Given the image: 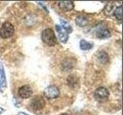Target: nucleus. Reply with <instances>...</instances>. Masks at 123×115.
Masks as SVG:
<instances>
[{"label":"nucleus","mask_w":123,"mask_h":115,"mask_svg":"<svg viewBox=\"0 0 123 115\" xmlns=\"http://www.w3.org/2000/svg\"><path fill=\"white\" fill-rule=\"evenodd\" d=\"M42 41L48 46H54L56 44V35L52 29H45L41 33Z\"/></svg>","instance_id":"f257e3e1"},{"label":"nucleus","mask_w":123,"mask_h":115,"mask_svg":"<svg viewBox=\"0 0 123 115\" xmlns=\"http://www.w3.org/2000/svg\"><path fill=\"white\" fill-rule=\"evenodd\" d=\"M14 33V27L10 22H5L0 28V36L2 38H9Z\"/></svg>","instance_id":"f03ea898"},{"label":"nucleus","mask_w":123,"mask_h":115,"mask_svg":"<svg viewBox=\"0 0 123 115\" xmlns=\"http://www.w3.org/2000/svg\"><path fill=\"white\" fill-rule=\"evenodd\" d=\"M43 93L47 99H55V98L59 97L60 90L56 85H49L44 89Z\"/></svg>","instance_id":"7ed1b4c3"},{"label":"nucleus","mask_w":123,"mask_h":115,"mask_svg":"<svg viewBox=\"0 0 123 115\" xmlns=\"http://www.w3.org/2000/svg\"><path fill=\"white\" fill-rule=\"evenodd\" d=\"M109 95H110V93H109L108 89L105 87H98L94 91V98L99 102L106 101L109 98Z\"/></svg>","instance_id":"20e7f679"},{"label":"nucleus","mask_w":123,"mask_h":115,"mask_svg":"<svg viewBox=\"0 0 123 115\" xmlns=\"http://www.w3.org/2000/svg\"><path fill=\"white\" fill-rule=\"evenodd\" d=\"M44 105H45V101L43 100V98H42L41 96H37V97H35V98L32 100L31 104H30L31 108H32L33 110H35V111L42 109V108L44 107Z\"/></svg>","instance_id":"39448f33"},{"label":"nucleus","mask_w":123,"mask_h":115,"mask_svg":"<svg viewBox=\"0 0 123 115\" xmlns=\"http://www.w3.org/2000/svg\"><path fill=\"white\" fill-rule=\"evenodd\" d=\"M32 94H33V91H32L31 87L28 86V85L21 86L18 89V95L21 99H28L32 96Z\"/></svg>","instance_id":"423d86ee"},{"label":"nucleus","mask_w":123,"mask_h":115,"mask_svg":"<svg viewBox=\"0 0 123 115\" xmlns=\"http://www.w3.org/2000/svg\"><path fill=\"white\" fill-rule=\"evenodd\" d=\"M95 35L100 38V39H105V38H108L111 36V33L109 31V29L105 28L104 26H101L99 29L96 30V33H95Z\"/></svg>","instance_id":"0eeeda50"},{"label":"nucleus","mask_w":123,"mask_h":115,"mask_svg":"<svg viewBox=\"0 0 123 115\" xmlns=\"http://www.w3.org/2000/svg\"><path fill=\"white\" fill-rule=\"evenodd\" d=\"M56 31L58 33V36H59V39L61 40L62 43H65L68 39V34L60 26V25H56Z\"/></svg>","instance_id":"6e6552de"},{"label":"nucleus","mask_w":123,"mask_h":115,"mask_svg":"<svg viewBox=\"0 0 123 115\" xmlns=\"http://www.w3.org/2000/svg\"><path fill=\"white\" fill-rule=\"evenodd\" d=\"M59 8L62 11H71L73 8H74V3L72 1H61V2H58L57 3Z\"/></svg>","instance_id":"1a4fd4ad"},{"label":"nucleus","mask_w":123,"mask_h":115,"mask_svg":"<svg viewBox=\"0 0 123 115\" xmlns=\"http://www.w3.org/2000/svg\"><path fill=\"white\" fill-rule=\"evenodd\" d=\"M96 58H97L98 61H99V62H101V63H103V64L108 63V62H109V60H110L109 55H108L105 51H100V52H98V53H97V55H96Z\"/></svg>","instance_id":"9d476101"},{"label":"nucleus","mask_w":123,"mask_h":115,"mask_svg":"<svg viewBox=\"0 0 123 115\" xmlns=\"http://www.w3.org/2000/svg\"><path fill=\"white\" fill-rule=\"evenodd\" d=\"M66 81H67L68 86H70V87H72V88H76V87L78 86V81H79V80H78V78H77L76 76L70 75V76L67 77Z\"/></svg>","instance_id":"9b49d317"},{"label":"nucleus","mask_w":123,"mask_h":115,"mask_svg":"<svg viewBox=\"0 0 123 115\" xmlns=\"http://www.w3.org/2000/svg\"><path fill=\"white\" fill-rule=\"evenodd\" d=\"M114 10H115V3L114 2H110L105 6V8L103 10V12L106 15H110Z\"/></svg>","instance_id":"f8f14e48"},{"label":"nucleus","mask_w":123,"mask_h":115,"mask_svg":"<svg viewBox=\"0 0 123 115\" xmlns=\"http://www.w3.org/2000/svg\"><path fill=\"white\" fill-rule=\"evenodd\" d=\"M76 24L80 27H85L88 24V20L85 15H79L76 18Z\"/></svg>","instance_id":"ddd939ff"},{"label":"nucleus","mask_w":123,"mask_h":115,"mask_svg":"<svg viewBox=\"0 0 123 115\" xmlns=\"http://www.w3.org/2000/svg\"><path fill=\"white\" fill-rule=\"evenodd\" d=\"M113 15L115 16L116 19H118L119 22H121L122 17H123V13H122V6L119 5L117 8H115V10L113 11Z\"/></svg>","instance_id":"4468645a"},{"label":"nucleus","mask_w":123,"mask_h":115,"mask_svg":"<svg viewBox=\"0 0 123 115\" xmlns=\"http://www.w3.org/2000/svg\"><path fill=\"white\" fill-rule=\"evenodd\" d=\"M92 46H93L92 43H90V42H88V41H86V40L82 39V40L80 41V48H81L82 50H85V51L89 50V49L92 48Z\"/></svg>","instance_id":"2eb2a0df"},{"label":"nucleus","mask_w":123,"mask_h":115,"mask_svg":"<svg viewBox=\"0 0 123 115\" xmlns=\"http://www.w3.org/2000/svg\"><path fill=\"white\" fill-rule=\"evenodd\" d=\"M0 78H1V80H0V83H1L2 87L5 88V87H6V76H5L4 68H3V66H2L1 64H0Z\"/></svg>","instance_id":"dca6fc26"},{"label":"nucleus","mask_w":123,"mask_h":115,"mask_svg":"<svg viewBox=\"0 0 123 115\" xmlns=\"http://www.w3.org/2000/svg\"><path fill=\"white\" fill-rule=\"evenodd\" d=\"M61 25H62V28L68 34V33H71L72 32V28H71V26L69 25V23H67L65 20H63V19H62L61 20Z\"/></svg>","instance_id":"f3484780"},{"label":"nucleus","mask_w":123,"mask_h":115,"mask_svg":"<svg viewBox=\"0 0 123 115\" xmlns=\"http://www.w3.org/2000/svg\"><path fill=\"white\" fill-rule=\"evenodd\" d=\"M18 115H28L27 113H25V112H19L18 113Z\"/></svg>","instance_id":"a211bd4d"},{"label":"nucleus","mask_w":123,"mask_h":115,"mask_svg":"<svg viewBox=\"0 0 123 115\" xmlns=\"http://www.w3.org/2000/svg\"><path fill=\"white\" fill-rule=\"evenodd\" d=\"M3 112H4V109H3L2 107H0V114H1V113H3Z\"/></svg>","instance_id":"6ab92c4d"},{"label":"nucleus","mask_w":123,"mask_h":115,"mask_svg":"<svg viewBox=\"0 0 123 115\" xmlns=\"http://www.w3.org/2000/svg\"><path fill=\"white\" fill-rule=\"evenodd\" d=\"M61 115H68V114H66V113H63V114H61Z\"/></svg>","instance_id":"aec40b11"}]
</instances>
